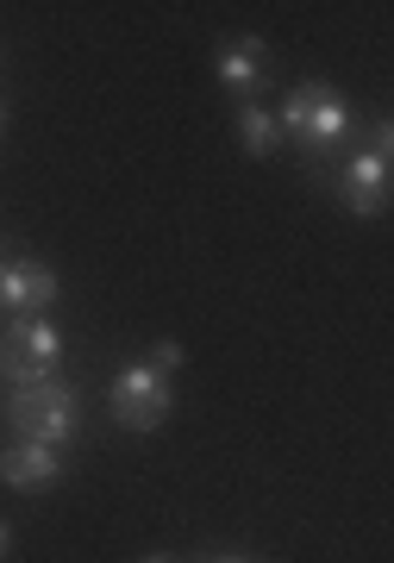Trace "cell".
I'll return each mask as SVG.
<instances>
[{"label": "cell", "instance_id": "1", "mask_svg": "<svg viewBox=\"0 0 394 563\" xmlns=\"http://www.w3.org/2000/svg\"><path fill=\"white\" fill-rule=\"evenodd\" d=\"M276 125H282V144H295L307 181L332 195V169H338V157H344V144H351V132H357V107L338 95L332 81H295L288 101H282V113H276Z\"/></svg>", "mask_w": 394, "mask_h": 563}, {"label": "cell", "instance_id": "2", "mask_svg": "<svg viewBox=\"0 0 394 563\" xmlns=\"http://www.w3.org/2000/svg\"><path fill=\"white\" fill-rule=\"evenodd\" d=\"M7 432L25 444L69 451V439L81 432V388L69 376H51V383H32V388H7Z\"/></svg>", "mask_w": 394, "mask_h": 563}, {"label": "cell", "instance_id": "3", "mask_svg": "<svg viewBox=\"0 0 394 563\" xmlns=\"http://www.w3.org/2000/svg\"><path fill=\"white\" fill-rule=\"evenodd\" d=\"M394 125L388 113H375L370 120V139L357 144V151H344L332 169V195L344 207H351L357 220H375V213H388V188H394Z\"/></svg>", "mask_w": 394, "mask_h": 563}, {"label": "cell", "instance_id": "4", "mask_svg": "<svg viewBox=\"0 0 394 563\" xmlns=\"http://www.w3.org/2000/svg\"><path fill=\"white\" fill-rule=\"evenodd\" d=\"M107 413H113L119 432H157L169 413H176V395H169V376H163L151 357H132L107 388Z\"/></svg>", "mask_w": 394, "mask_h": 563}, {"label": "cell", "instance_id": "5", "mask_svg": "<svg viewBox=\"0 0 394 563\" xmlns=\"http://www.w3.org/2000/svg\"><path fill=\"white\" fill-rule=\"evenodd\" d=\"M63 363V332L51 320H7L0 332V376L7 388H32V383H51Z\"/></svg>", "mask_w": 394, "mask_h": 563}, {"label": "cell", "instance_id": "6", "mask_svg": "<svg viewBox=\"0 0 394 563\" xmlns=\"http://www.w3.org/2000/svg\"><path fill=\"white\" fill-rule=\"evenodd\" d=\"M57 295H63V282H57V269L51 263H39V257H0V307L13 313V320H39L44 307H57Z\"/></svg>", "mask_w": 394, "mask_h": 563}, {"label": "cell", "instance_id": "7", "mask_svg": "<svg viewBox=\"0 0 394 563\" xmlns=\"http://www.w3.org/2000/svg\"><path fill=\"white\" fill-rule=\"evenodd\" d=\"M63 476H69V463H63V451H51V444L13 439L0 451V483L20 488V495H44V488H57Z\"/></svg>", "mask_w": 394, "mask_h": 563}, {"label": "cell", "instance_id": "8", "mask_svg": "<svg viewBox=\"0 0 394 563\" xmlns=\"http://www.w3.org/2000/svg\"><path fill=\"white\" fill-rule=\"evenodd\" d=\"M214 76L232 88L238 101H256V88L270 81V44L256 38V32H244V38H226L214 57Z\"/></svg>", "mask_w": 394, "mask_h": 563}, {"label": "cell", "instance_id": "9", "mask_svg": "<svg viewBox=\"0 0 394 563\" xmlns=\"http://www.w3.org/2000/svg\"><path fill=\"white\" fill-rule=\"evenodd\" d=\"M238 144H244V151H251L256 163L263 157H276L282 151V125H276V113H270V107H256V101H238Z\"/></svg>", "mask_w": 394, "mask_h": 563}, {"label": "cell", "instance_id": "10", "mask_svg": "<svg viewBox=\"0 0 394 563\" xmlns=\"http://www.w3.org/2000/svg\"><path fill=\"white\" fill-rule=\"evenodd\" d=\"M144 357L157 363L163 376H176V363H182V344H176V339H163V344H151V351H144Z\"/></svg>", "mask_w": 394, "mask_h": 563}, {"label": "cell", "instance_id": "11", "mask_svg": "<svg viewBox=\"0 0 394 563\" xmlns=\"http://www.w3.org/2000/svg\"><path fill=\"white\" fill-rule=\"evenodd\" d=\"M195 563H263V558H251V551H200Z\"/></svg>", "mask_w": 394, "mask_h": 563}, {"label": "cell", "instance_id": "12", "mask_svg": "<svg viewBox=\"0 0 394 563\" xmlns=\"http://www.w3.org/2000/svg\"><path fill=\"white\" fill-rule=\"evenodd\" d=\"M139 563H182V558H169V551H151V558H139Z\"/></svg>", "mask_w": 394, "mask_h": 563}, {"label": "cell", "instance_id": "13", "mask_svg": "<svg viewBox=\"0 0 394 563\" xmlns=\"http://www.w3.org/2000/svg\"><path fill=\"white\" fill-rule=\"evenodd\" d=\"M7 544H13V532H7V520H0V558H7Z\"/></svg>", "mask_w": 394, "mask_h": 563}, {"label": "cell", "instance_id": "14", "mask_svg": "<svg viewBox=\"0 0 394 563\" xmlns=\"http://www.w3.org/2000/svg\"><path fill=\"white\" fill-rule=\"evenodd\" d=\"M0 125H7V101H0Z\"/></svg>", "mask_w": 394, "mask_h": 563}, {"label": "cell", "instance_id": "15", "mask_svg": "<svg viewBox=\"0 0 394 563\" xmlns=\"http://www.w3.org/2000/svg\"><path fill=\"white\" fill-rule=\"evenodd\" d=\"M0 257H7V239H0Z\"/></svg>", "mask_w": 394, "mask_h": 563}]
</instances>
